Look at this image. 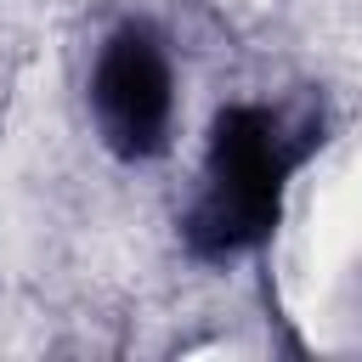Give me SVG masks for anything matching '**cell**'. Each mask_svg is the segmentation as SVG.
I'll return each mask as SVG.
<instances>
[{"instance_id": "cell-1", "label": "cell", "mask_w": 362, "mask_h": 362, "mask_svg": "<svg viewBox=\"0 0 362 362\" xmlns=\"http://www.w3.org/2000/svg\"><path fill=\"white\" fill-rule=\"evenodd\" d=\"M288 153L277 141V124L260 107H226L215 119L209 141V198L192 215V249L198 255H232L260 243L277 226Z\"/></svg>"}, {"instance_id": "cell-2", "label": "cell", "mask_w": 362, "mask_h": 362, "mask_svg": "<svg viewBox=\"0 0 362 362\" xmlns=\"http://www.w3.org/2000/svg\"><path fill=\"white\" fill-rule=\"evenodd\" d=\"M96 113L102 130L113 141V153L124 158H147L164 147V124H170V68L158 57V45L141 28H124L102 62H96Z\"/></svg>"}]
</instances>
